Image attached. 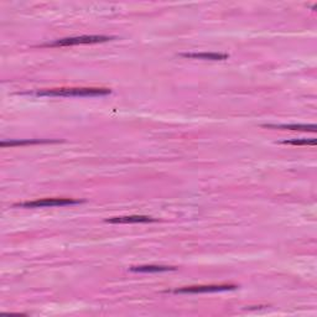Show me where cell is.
<instances>
[{
	"label": "cell",
	"mask_w": 317,
	"mask_h": 317,
	"mask_svg": "<svg viewBox=\"0 0 317 317\" xmlns=\"http://www.w3.org/2000/svg\"><path fill=\"white\" fill-rule=\"evenodd\" d=\"M111 93L108 88H56L37 90L31 94L37 97H102Z\"/></svg>",
	"instance_id": "obj_1"
},
{
	"label": "cell",
	"mask_w": 317,
	"mask_h": 317,
	"mask_svg": "<svg viewBox=\"0 0 317 317\" xmlns=\"http://www.w3.org/2000/svg\"><path fill=\"white\" fill-rule=\"evenodd\" d=\"M116 37L114 36H104V35H83L77 37H66V39L56 40L53 42L42 45V47H57V46H74V45H83V44H100V42L112 41Z\"/></svg>",
	"instance_id": "obj_2"
},
{
	"label": "cell",
	"mask_w": 317,
	"mask_h": 317,
	"mask_svg": "<svg viewBox=\"0 0 317 317\" xmlns=\"http://www.w3.org/2000/svg\"><path fill=\"white\" fill-rule=\"evenodd\" d=\"M83 201L73 198H41L36 201L23 202V203L14 204V207H20V208H44V207H63V206H73V204H79Z\"/></svg>",
	"instance_id": "obj_3"
},
{
	"label": "cell",
	"mask_w": 317,
	"mask_h": 317,
	"mask_svg": "<svg viewBox=\"0 0 317 317\" xmlns=\"http://www.w3.org/2000/svg\"><path fill=\"white\" fill-rule=\"evenodd\" d=\"M234 284H220V285H199V286H186L181 289L171 290L172 294H201V292H217L227 291V290L237 289Z\"/></svg>",
	"instance_id": "obj_4"
},
{
	"label": "cell",
	"mask_w": 317,
	"mask_h": 317,
	"mask_svg": "<svg viewBox=\"0 0 317 317\" xmlns=\"http://www.w3.org/2000/svg\"><path fill=\"white\" fill-rule=\"evenodd\" d=\"M181 56L185 58H196V60H209V61H223L229 57L228 53H218V52H190L181 53Z\"/></svg>",
	"instance_id": "obj_5"
},
{
	"label": "cell",
	"mask_w": 317,
	"mask_h": 317,
	"mask_svg": "<svg viewBox=\"0 0 317 317\" xmlns=\"http://www.w3.org/2000/svg\"><path fill=\"white\" fill-rule=\"evenodd\" d=\"M107 223H149V222H156L154 218L148 217V216H123V217H114L105 220Z\"/></svg>",
	"instance_id": "obj_6"
},
{
	"label": "cell",
	"mask_w": 317,
	"mask_h": 317,
	"mask_svg": "<svg viewBox=\"0 0 317 317\" xmlns=\"http://www.w3.org/2000/svg\"><path fill=\"white\" fill-rule=\"evenodd\" d=\"M264 128L270 129H280V130H301V132H312L315 133L317 127L315 124H266L263 125Z\"/></svg>",
	"instance_id": "obj_7"
},
{
	"label": "cell",
	"mask_w": 317,
	"mask_h": 317,
	"mask_svg": "<svg viewBox=\"0 0 317 317\" xmlns=\"http://www.w3.org/2000/svg\"><path fill=\"white\" fill-rule=\"evenodd\" d=\"M175 268L172 266H162V265H140L132 266L130 271H137V273H161V271H172Z\"/></svg>",
	"instance_id": "obj_8"
},
{
	"label": "cell",
	"mask_w": 317,
	"mask_h": 317,
	"mask_svg": "<svg viewBox=\"0 0 317 317\" xmlns=\"http://www.w3.org/2000/svg\"><path fill=\"white\" fill-rule=\"evenodd\" d=\"M45 143H56V140H12L9 143L2 141L0 145L3 148L5 146H15V145H30V144H45Z\"/></svg>",
	"instance_id": "obj_9"
},
{
	"label": "cell",
	"mask_w": 317,
	"mask_h": 317,
	"mask_svg": "<svg viewBox=\"0 0 317 317\" xmlns=\"http://www.w3.org/2000/svg\"><path fill=\"white\" fill-rule=\"evenodd\" d=\"M282 143L286 144V145H296V146L311 145V146H315L317 144V141H316V139H292V140H284Z\"/></svg>",
	"instance_id": "obj_10"
}]
</instances>
